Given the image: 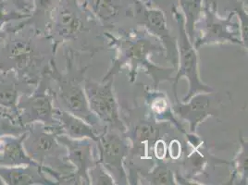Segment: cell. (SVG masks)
<instances>
[{"label": "cell", "mask_w": 248, "mask_h": 185, "mask_svg": "<svg viewBox=\"0 0 248 185\" xmlns=\"http://www.w3.org/2000/svg\"><path fill=\"white\" fill-rule=\"evenodd\" d=\"M26 19L9 22L0 33V71H12L23 81L37 85L51 70L57 54L51 39Z\"/></svg>", "instance_id": "obj_1"}, {"label": "cell", "mask_w": 248, "mask_h": 185, "mask_svg": "<svg viewBox=\"0 0 248 185\" xmlns=\"http://www.w3.org/2000/svg\"><path fill=\"white\" fill-rule=\"evenodd\" d=\"M46 35L56 54L60 48L68 47L91 58L108 48L110 41L109 32L81 0H60L52 12Z\"/></svg>", "instance_id": "obj_2"}, {"label": "cell", "mask_w": 248, "mask_h": 185, "mask_svg": "<svg viewBox=\"0 0 248 185\" xmlns=\"http://www.w3.org/2000/svg\"><path fill=\"white\" fill-rule=\"evenodd\" d=\"M108 48H114L115 57L102 81L114 78L124 68L129 70L130 82H134L139 71L145 72L153 80V89H158L160 82H173L176 72L173 67L164 68L151 61L154 54L164 55L161 45L143 27L135 26L119 35L109 33Z\"/></svg>", "instance_id": "obj_3"}, {"label": "cell", "mask_w": 248, "mask_h": 185, "mask_svg": "<svg viewBox=\"0 0 248 185\" xmlns=\"http://www.w3.org/2000/svg\"><path fill=\"white\" fill-rule=\"evenodd\" d=\"M62 48L65 60L64 70L60 68L55 57L49 72L55 108L82 119L92 125L98 134L104 127L90 110L84 91L85 74L89 65H83V53L68 47Z\"/></svg>", "instance_id": "obj_4"}, {"label": "cell", "mask_w": 248, "mask_h": 185, "mask_svg": "<svg viewBox=\"0 0 248 185\" xmlns=\"http://www.w3.org/2000/svg\"><path fill=\"white\" fill-rule=\"evenodd\" d=\"M23 146L31 160L56 185H79L74 168L67 158V149L52 129L41 123L27 126Z\"/></svg>", "instance_id": "obj_5"}, {"label": "cell", "mask_w": 248, "mask_h": 185, "mask_svg": "<svg viewBox=\"0 0 248 185\" xmlns=\"http://www.w3.org/2000/svg\"><path fill=\"white\" fill-rule=\"evenodd\" d=\"M122 119L126 126L124 135L131 144L129 155L126 159H133L135 156L150 157V153L155 143L162 139L165 130L171 129L172 125L168 123L156 122L146 109L135 108L124 109Z\"/></svg>", "instance_id": "obj_6"}, {"label": "cell", "mask_w": 248, "mask_h": 185, "mask_svg": "<svg viewBox=\"0 0 248 185\" xmlns=\"http://www.w3.org/2000/svg\"><path fill=\"white\" fill-rule=\"evenodd\" d=\"M171 14L178 25V67L175 75L173 77L172 92L175 100H179L177 95V86L179 82L186 78L189 82V89L186 96L183 98V102H187L192 96L199 92H209L214 89L201 81L198 72V57L197 50L194 47L186 33L185 26V18L178 8L171 11Z\"/></svg>", "instance_id": "obj_7"}, {"label": "cell", "mask_w": 248, "mask_h": 185, "mask_svg": "<svg viewBox=\"0 0 248 185\" xmlns=\"http://www.w3.org/2000/svg\"><path fill=\"white\" fill-rule=\"evenodd\" d=\"M217 3L214 0H204L203 12L196 25L194 47L198 50L205 45L231 43L243 46L239 21H234L235 13L232 11L226 18L217 12Z\"/></svg>", "instance_id": "obj_8"}, {"label": "cell", "mask_w": 248, "mask_h": 185, "mask_svg": "<svg viewBox=\"0 0 248 185\" xmlns=\"http://www.w3.org/2000/svg\"><path fill=\"white\" fill-rule=\"evenodd\" d=\"M55 113L50 76L47 72L42 77L32 92L23 94L19 99L17 104L18 121L25 127L32 123L44 124L56 133L58 122Z\"/></svg>", "instance_id": "obj_9"}, {"label": "cell", "mask_w": 248, "mask_h": 185, "mask_svg": "<svg viewBox=\"0 0 248 185\" xmlns=\"http://www.w3.org/2000/svg\"><path fill=\"white\" fill-rule=\"evenodd\" d=\"M113 83L114 78L100 82L85 78L84 91L89 108L96 116L101 125L124 134L126 126L122 119L120 106L115 96Z\"/></svg>", "instance_id": "obj_10"}, {"label": "cell", "mask_w": 248, "mask_h": 185, "mask_svg": "<svg viewBox=\"0 0 248 185\" xmlns=\"http://www.w3.org/2000/svg\"><path fill=\"white\" fill-rule=\"evenodd\" d=\"M98 162L113 178L115 185H129L125 161L130 153L131 144L124 134L104 127L97 134Z\"/></svg>", "instance_id": "obj_11"}, {"label": "cell", "mask_w": 248, "mask_h": 185, "mask_svg": "<svg viewBox=\"0 0 248 185\" xmlns=\"http://www.w3.org/2000/svg\"><path fill=\"white\" fill-rule=\"evenodd\" d=\"M135 26L143 27L161 43L165 51L166 61L177 70L178 46L177 37L170 30L164 11L145 0H134Z\"/></svg>", "instance_id": "obj_12"}, {"label": "cell", "mask_w": 248, "mask_h": 185, "mask_svg": "<svg viewBox=\"0 0 248 185\" xmlns=\"http://www.w3.org/2000/svg\"><path fill=\"white\" fill-rule=\"evenodd\" d=\"M104 29L112 35L135 27L134 0H83Z\"/></svg>", "instance_id": "obj_13"}, {"label": "cell", "mask_w": 248, "mask_h": 185, "mask_svg": "<svg viewBox=\"0 0 248 185\" xmlns=\"http://www.w3.org/2000/svg\"><path fill=\"white\" fill-rule=\"evenodd\" d=\"M224 104L218 93L212 91L199 92L192 96L187 102L175 100L172 109L176 116L189 123L190 133L196 134L198 125L208 117L219 118Z\"/></svg>", "instance_id": "obj_14"}, {"label": "cell", "mask_w": 248, "mask_h": 185, "mask_svg": "<svg viewBox=\"0 0 248 185\" xmlns=\"http://www.w3.org/2000/svg\"><path fill=\"white\" fill-rule=\"evenodd\" d=\"M57 137L67 149V158L74 168L79 185H90L88 171L98 162L96 142L90 138L72 139L65 135Z\"/></svg>", "instance_id": "obj_15"}, {"label": "cell", "mask_w": 248, "mask_h": 185, "mask_svg": "<svg viewBox=\"0 0 248 185\" xmlns=\"http://www.w3.org/2000/svg\"><path fill=\"white\" fill-rule=\"evenodd\" d=\"M35 86L23 81L12 71H0V108L17 114L19 99L32 92Z\"/></svg>", "instance_id": "obj_16"}, {"label": "cell", "mask_w": 248, "mask_h": 185, "mask_svg": "<svg viewBox=\"0 0 248 185\" xmlns=\"http://www.w3.org/2000/svg\"><path fill=\"white\" fill-rule=\"evenodd\" d=\"M0 178L5 185H53L55 182L37 164L0 167Z\"/></svg>", "instance_id": "obj_17"}, {"label": "cell", "mask_w": 248, "mask_h": 185, "mask_svg": "<svg viewBox=\"0 0 248 185\" xmlns=\"http://www.w3.org/2000/svg\"><path fill=\"white\" fill-rule=\"evenodd\" d=\"M145 109L148 114L153 117L156 122L168 123L174 126L176 129L186 134L183 124L176 118L172 109V105L167 94L158 91V89H145Z\"/></svg>", "instance_id": "obj_18"}, {"label": "cell", "mask_w": 248, "mask_h": 185, "mask_svg": "<svg viewBox=\"0 0 248 185\" xmlns=\"http://www.w3.org/2000/svg\"><path fill=\"white\" fill-rule=\"evenodd\" d=\"M55 117L58 122L57 135H65L72 139L90 138L95 142L97 141L96 130L82 119L58 108H56Z\"/></svg>", "instance_id": "obj_19"}, {"label": "cell", "mask_w": 248, "mask_h": 185, "mask_svg": "<svg viewBox=\"0 0 248 185\" xmlns=\"http://www.w3.org/2000/svg\"><path fill=\"white\" fill-rule=\"evenodd\" d=\"M24 134L0 137V167L11 168L36 164L31 160L24 149Z\"/></svg>", "instance_id": "obj_20"}, {"label": "cell", "mask_w": 248, "mask_h": 185, "mask_svg": "<svg viewBox=\"0 0 248 185\" xmlns=\"http://www.w3.org/2000/svg\"><path fill=\"white\" fill-rule=\"evenodd\" d=\"M153 161L155 163L150 170L142 169L129 170V174H127L129 185H138L140 178L147 182V185H177L174 171L164 159H157L155 157Z\"/></svg>", "instance_id": "obj_21"}, {"label": "cell", "mask_w": 248, "mask_h": 185, "mask_svg": "<svg viewBox=\"0 0 248 185\" xmlns=\"http://www.w3.org/2000/svg\"><path fill=\"white\" fill-rule=\"evenodd\" d=\"M60 0H33L31 15L26 19L27 22L37 31L46 34L51 20L52 12Z\"/></svg>", "instance_id": "obj_22"}, {"label": "cell", "mask_w": 248, "mask_h": 185, "mask_svg": "<svg viewBox=\"0 0 248 185\" xmlns=\"http://www.w3.org/2000/svg\"><path fill=\"white\" fill-rule=\"evenodd\" d=\"M177 4L185 18V26L188 38L194 44L196 38V25L202 16L204 0H177Z\"/></svg>", "instance_id": "obj_23"}, {"label": "cell", "mask_w": 248, "mask_h": 185, "mask_svg": "<svg viewBox=\"0 0 248 185\" xmlns=\"http://www.w3.org/2000/svg\"><path fill=\"white\" fill-rule=\"evenodd\" d=\"M241 146L235 158L232 161V170L229 185H248V144L244 138L240 137Z\"/></svg>", "instance_id": "obj_24"}, {"label": "cell", "mask_w": 248, "mask_h": 185, "mask_svg": "<svg viewBox=\"0 0 248 185\" xmlns=\"http://www.w3.org/2000/svg\"><path fill=\"white\" fill-rule=\"evenodd\" d=\"M27 131V127L18 121L17 114L0 108V137L5 135H21Z\"/></svg>", "instance_id": "obj_25"}, {"label": "cell", "mask_w": 248, "mask_h": 185, "mask_svg": "<svg viewBox=\"0 0 248 185\" xmlns=\"http://www.w3.org/2000/svg\"><path fill=\"white\" fill-rule=\"evenodd\" d=\"M90 185H115L113 178L99 162L92 168L89 171Z\"/></svg>", "instance_id": "obj_26"}, {"label": "cell", "mask_w": 248, "mask_h": 185, "mask_svg": "<svg viewBox=\"0 0 248 185\" xmlns=\"http://www.w3.org/2000/svg\"><path fill=\"white\" fill-rule=\"evenodd\" d=\"M235 14H237L239 21H240V27H241V35L244 47L248 48V16L247 9H246V2L236 0L234 3V9L232 10Z\"/></svg>", "instance_id": "obj_27"}, {"label": "cell", "mask_w": 248, "mask_h": 185, "mask_svg": "<svg viewBox=\"0 0 248 185\" xmlns=\"http://www.w3.org/2000/svg\"><path fill=\"white\" fill-rule=\"evenodd\" d=\"M0 4L8 11L18 12L28 17L33 8V0H0Z\"/></svg>", "instance_id": "obj_28"}, {"label": "cell", "mask_w": 248, "mask_h": 185, "mask_svg": "<svg viewBox=\"0 0 248 185\" xmlns=\"http://www.w3.org/2000/svg\"><path fill=\"white\" fill-rule=\"evenodd\" d=\"M23 18H28V16H25L21 13L14 12V11H8L5 9L4 6L0 4V33L3 31L4 27L12 21L21 20Z\"/></svg>", "instance_id": "obj_29"}, {"label": "cell", "mask_w": 248, "mask_h": 185, "mask_svg": "<svg viewBox=\"0 0 248 185\" xmlns=\"http://www.w3.org/2000/svg\"><path fill=\"white\" fill-rule=\"evenodd\" d=\"M170 2V5L171 7V11L174 9V8H178V4H177V0H169Z\"/></svg>", "instance_id": "obj_30"}]
</instances>
